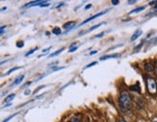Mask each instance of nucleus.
I'll use <instances>...</instances> for the list:
<instances>
[{"mask_svg":"<svg viewBox=\"0 0 157 122\" xmlns=\"http://www.w3.org/2000/svg\"><path fill=\"white\" fill-rule=\"evenodd\" d=\"M119 106L123 112H127L132 107V99L128 93L123 92L119 97Z\"/></svg>","mask_w":157,"mask_h":122,"instance_id":"nucleus-1","label":"nucleus"},{"mask_svg":"<svg viewBox=\"0 0 157 122\" xmlns=\"http://www.w3.org/2000/svg\"><path fill=\"white\" fill-rule=\"evenodd\" d=\"M147 90L150 94H155L157 92V83L153 78H147Z\"/></svg>","mask_w":157,"mask_h":122,"instance_id":"nucleus-2","label":"nucleus"},{"mask_svg":"<svg viewBox=\"0 0 157 122\" xmlns=\"http://www.w3.org/2000/svg\"><path fill=\"white\" fill-rule=\"evenodd\" d=\"M110 11V9L109 10H106V11H104V12H101V13H99V14H96V15H94V16H92V17H90L89 19H87L86 21H82L81 24H80V26H82V24H86V22H89V21H91L92 20H94V19H96V17H101V16H103V15H105L107 12H109Z\"/></svg>","mask_w":157,"mask_h":122,"instance_id":"nucleus-3","label":"nucleus"},{"mask_svg":"<svg viewBox=\"0 0 157 122\" xmlns=\"http://www.w3.org/2000/svg\"><path fill=\"white\" fill-rule=\"evenodd\" d=\"M76 25V22L75 21H68L67 23H65L64 24V28L66 30H71L72 28H74V26Z\"/></svg>","mask_w":157,"mask_h":122,"instance_id":"nucleus-4","label":"nucleus"},{"mask_svg":"<svg viewBox=\"0 0 157 122\" xmlns=\"http://www.w3.org/2000/svg\"><path fill=\"white\" fill-rule=\"evenodd\" d=\"M142 33H143V31H142V30L141 29H138L137 30V31L134 33V34H133L132 35V37H131V41H135L137 38H139V37H140V36L142 35Z\"/></svg>","mask_w":157,"mask_h":122,"instance_id":"nucleus-5","label":"nucleus"},{"mask_svg":"<svg viewBox=\"0 0 157 122\" xmlns=\"http://www.w3.org/2000/svg\"><path fill=\"white\" fill-rule=\"evenodd\" d=\"M120 56L119 53H116V54H110V55H104L100 58V60H106V59H109V58H117Z\"/></svg>","mask_w":157,"mask_h":122,"instance_id":"nucleus-6","label":"nucleus"},{"mask_svg":"<svg viewBox=\"0 0 157 122\" xmlns=\"http://www.w3.org/2000/svg\"><path fill=\"white\" fill-rule=\"evenodd\" d=\"M15 94H10L7 98H5V101H4V103L5 104H10L11 103V101H13V99L15 98Z\"/></svg>","mask_w":157,"mask_h":122,"instance_id":"nucleus-7","label":"nucleus"},{"mask_svg":"<svg viewBox=\"0 0 157 122\" xmlns=\"http://www.w3.org/2000/svg\"><path fill=\"white\" fill-rule=\"evenodd\" d=\"M144 69H146V71H147V72H152L154 70L153 66L149 63H147L146 65H144Z\"/></svg>","mask_w":157,"mask_h":122,"instance_id":"nucleus-8","label":"nucleus"},{"mask_svg":"<svg viewBox=\"0 0 157 122\" xmlns=\"http://www.w3.org/2000/svg\"><path fill=\"white\" fill-rule=\"evenodd\" d=\"M23 78H25V76H23V75H21V76H20V77H17V78H16L15 82H14V85H17V84H20V83L22 82Z\"/></svg>","mask_w":157,"mask_h":122,"instance_id":"nucleus-9","label":"nucleus"},{"mask_svg":"<svg viewBox=\"0 0 157 122\" xmlns=\"http://www.w3.org/2000/svg\"><path fill=\"white\" fill-rule=\"evenodd\" d=\"M64 51V48H61L60 50H58V51H56V52H53V53H52L51 55H50V57H54V56H56L57 54H59V53H61L62 51Z\"/></svg>","mask_w":157,"mask_h":122,"instance_id":"nucleus-10","label":"nucleus"},{"mask_svg":"<svg viewBox=\"0 0 157 122\" xmlns=\"http://www.w3.org/2000/svg\"><path fill=\"white\" fill-rule=\"evenodd\" d=\"M21 67H16V68H12V69H10L7 73H6V75L5 76H9L11 73H13V72H15V71H17V70H19V69H21Z\"/></svg>","mask_w":157,"mask_h":122,"instance_id":"nucleus-11","label":"nucleus"},{"mask_svg":"<svg viewBox=\"0 0 157 122\" xmlns=\"http://www.w3.org/2000/svg\"><path fill=\"white\" fill-rule=\"evenodd\" d=\"M143 10H144V7H140V8H137V9H135V10L131 11L129 14H136V13H139V12H141V11H143Z\"/></svg>","mask_w":157,"mask_h":122,"instance_id":"nucleus-12","label":"nucleus"},{"mask_svg":"<svg viewBox=\"0 0 157 122\" xmlns=\"http://www.w3.org/2000/svg\"><path fill=\"white\" fill-rule=\"evenodd\" d=\"M52 33H53V34H56V35H59L60 33H61V31H60V29H59L58 27H56V28H53Z\"/></svg>","mask_w":157,"mask_h":122,"instance_id":"nucleus-13","label":"nucleus"},{"mask_svg":"<svg viewBox=\"0 0 157 122\" xmlns=\"http://www.w3.org/2000/svg\"><path fill=\"white\" fill-rule=\"evenodd\" d=\"M37 50H38V48H33V50H31V51H30L29 52H27V53L25 54V56L27 57V56H29V55H31V54H32V53H34V52H35L36 51H37Z\"/></svg>","mask_w":157,"mask_h":122,"instance_id":"nucleus-14","label":"nucleus"},{"mask_svg":"<svg viewBox=\"0 0 157 122\" xmlns=\"http://www.w3.org/2000/svg\"><path fill=\"white\" fill-rule=\"evenodd\" d=\"M16 115H17V113H14L13 115H10L9 117H7V118H6V119H4V120H3L2 122H8V121H9L10 119H12V118H13L14 116H16Z\"/></svg>","mask_w":157,"mask_h":122,"instance_id":"nucleus-15","label":"nucleus"},{"mask_svg":"<svg viewBox=\"0 0 157 122\" xmlns=\"http://www.w3.org/2000/svg\"><path fill=\"white\" fill-rule=\"evenodd\" d=\"M102 25V24L100 23V24H96V25H94V26H92L91 28L89 29V31H92V30H94V29H96V28H98V27H100Z\"/></svg>","mask_w":157,"mask_h":122,"instance_id":"nucleus-16","label":"nucleus"},{"mask_svg":"<svg viewBox=\"0 0 157 122\" xmlns=\"http://www.w3.org/2000/svg\"><path fill=\"white\" fill-rule=\"evenodd\" d=\"M142 46H143V42H142V43H141V44H140V45H139L138 47H136V48H134V51H139V50H140V48H142Z\"/></svg>","mask_w":157,"mask_h":122,"instance_id":"nucleus-17","label":"nucleus"},{"mask_svg":"<svg viewBox=\"0 0 157 122\" xmlns=\"http://www.w3.org/2000/svg\"><path fill=\"white\" fill-rule=\"evenodd\" d=\"M17 48H22L23 47V42H17Z\"/></svg>","mask_w":157,"mask_h":122,"instance_id":"nucleus-18","label":"nucleus"},{"mask_svg":"<svg viewBox=\"0 0 157 122\" xmlns=\"http://www.w3.org/2000/svg\"><path fill=\"white\" fill-rule=\"evenodd\" d=\"M77 50H78V47H74V48H70V50H69V52H74V51H77Z\"/></svg>","mask_w":157,"mask_h":122,"instance_id":"nucleus-19","label":"nucleus"},{"mask_svg":"<svg viewBox=\"0 0 157 122\" xmlns=\"http://www.w3.org/2000/svg\"><path fill=\"white\" fill-rule=\"evenodd\" d=\"M70 122H81V121H80V119H78V118L74 117V118H72V119H71V121H70Z\"/></svg>","mask_w":157,"mask_h":122,"instance_id":"nucleus-20","label":"nucleus"},{"mask_svg":"<svg viewBox=\"0 0 157 122\" xmlns=\"http://www.w3.org/2000/svg\"><path fill=\"white\" fill-rule=\"evenodd\" d=\"M96 64H97V62H92V63H90L89 65H87V66L86 67V69H87V68H90V67H91V66H93V65H96Z\"/></svg>","mask_w":157,"mask_h":122,"instance_id":"nucleus-21","label":"nucleus"},{"mask_svg":"<svg viewBox=\"0 0 157 122\" xmlns=\"http://www.w3.org/2000/svg\"><path fill=\"white\" fill-rule=\"evenodd\" d=\"M118 3H119L118 0H113V1H112V4L113 5H117Z\"/></svg>","mask_w":157,"mask_h":122,"instance_id":"nucleus-22","label":"nucleus"},{"mask_svg":"<svg viewBox=\"0 0 157 122\" xmlns=\"http://www.w3.org/2000/svg\"><path fill=\"white\" fill-rule=\"evenodd\" d=\"M50 50H52V47H49V48H45V50L43 51V52H44V53H47V52L49 51Z\"/></svg>","mask_w":157,"mask_h":122,"instance_id":"nucleus-23","label":"nucleus"},{"mask_svg":"<svg viewBox=\"0 0 157 122\" xmlns=\"http://www.w3.org/2000/svg\"><path fill=\"white\" fill-rule=\"evenodd\" d=\"M103 35H104V32H102L98 35H96V38H101V37H103Z\"/></svg>","mask_w":157,"mask_h":122,"instance_id":"nucleus-24","label":"nucleus"},{"mask_svg":"<svg viewBox=\"0 0 157 122\" xmlns=\"http://www.w3.org/2000/svg\"><path fill=\"white\" fill-rule=\"evenodd\" d=\"M44 87H45V86H44V85H42V86H40V87H38L37 89H36V90L34 91V93H36V92H38V91H39V90H40L41 88H44Z\"/></svg>","mask_w":157,"mask_h":122,"instance_id":"nucleus-25","label":"nucleus"},{"mask_svg":"<svg viewBox=\"0 0 157 122\" xmlns=\"http://www.w3.org/2000/svg\"><path fill=\"white\" fill-rule=\"evenodd\" d=\"M98 52V51H91V52H90L89 54H90V55H94V54H96V53H97Z\"/></svg>","mask_w":157,"mask_h":122,"instance_id":"nucleus-26","label":"nucleus"},{"mask_svg":"<svg viewBox=\"0 0 157 122\" xmlns=\"http://www.w3.org/2000/svg\"><path fill=\"white\" fill-rule=\"evenodd\" d=\"M135 3H137V1H135V0H133V1H128V4H129V5L135 4Z\"/></svg>","mask_w":157,"mask_h":122,"instance_id":"nucleus-27","label":"nucleus"},{"mask_svg":"<svg viewBox=\"0 0 157 122\" xmlns=\"http://www.w3.org/2000/svg\"><path fill=\"white\" fill-rule=\"evenodd\" d=\"M30 84H31V82H28L27 83H25V85H23V86H22V87H25V86H27V85H30Z\"/></svg>","mask_w":157,"mask_h":122,"instance_id":"nucleus-28","label":"nucleus"},{"mask_svg":"<svg viewBox=\"0 0 157 122\" xmlns=\"http://www.w3.org/2000/svg\"><path fill=\"white\" fill-rule=\"evenodd\" d=\"M89 8H91V4H88L86 7V10H88Z\"/></svg>","mask_w":157,"mask_h":122,"instance_id":"nucleus-29","label":"nucleus"},{"mask_svg":"<svg viewBox=\"0 0 157 122\" xmlns=\"http://www.w3.org/2000/svg\"><path fill=\"white\" fill-rule=\"evenodd\" d=\"M25 95H28V94H30V91H29V89H27V90L25 91Z\"/></svg>","mask_w":157,"mask_h":122,"instance_id":"nucleus-30","label":"nucleus"},{"mask_svg":"<svg viewBox=\"0 0 157 122\" xmlns=\"http://www.w3.org/2000/svg\"><path fill=\"white\" fill-rule=\"evenodd\" d=\"M4 28H6V27H5V26H2V27H1V34L4 33Z\"/></svg>","mask_w":157,"mask_h":122,"instance_id":"nucleus-31","label":"nucleus"},{"mask_svg":"<svg viewBox=\"0 0 157 122\" xmlns=\"http://www.w3.org/2000/svg\"><path fill=\"white\" fill-rule=\"evenodd\" d=\"M155 73H156V75H157V61H156V63H155Z\"/></svg>","mask_w":157,"mask_h":122,"instance_id":"nucleus-32","label":"nucleus"},{"mask_svg":"<svg viewBox=\"0 0 157 122\" xmlns=\"http://www.w3.org/2000/svg\"><path fill=\"white\" fill-rule=\"evenodd\" d=\"M119 122H127V121H125L124 119H122V118H120V119H119Z\"/></svg>","mask_w":157,"mask_h":122,"instance_id":"nucleus-33","label":"nucleus"},{"mask_svg":"<svg viewBox=\"0 0 157 122\" xmlns=\"http://www.w3.org/2000/svg\"><path fill=\"white\" fill-rule=\"evenodd\" d=\"M9 106H11V104H6V105L4 106L5 108H7V107H9Z\"/></svg>","mask_w":157,"mask_h":122,"instance_id":"nucleus-34","label":"nucleus"},{"mask_svg":"<svg viewBox=\"0 0 157 122\" xmlns=\"http://www.w3.org/2000/svg\"><path fill=\"white\" fill-rule=\"evenodd\" d=\"M156 3V1H153V2H150L149 3V5H152V4H155Z\"/></svg>","mask_w":157,"mask_h":122,"instance_id":"nucleus-35","label":"nucleus"},{"mask_svg":"<svg viewBox=\"0 0 157 122\" xmlns=\"http://www.w3.org/2000/svg\"><path fill=\"white\" fill-rule=\"evenodd\" d=\"M156 8H157V5H156Z\"/></svg>","mask_w":157,"mask_h":122,"instance_id":"nucleus-36","label":"nucleus"},{"mask_svg":"<svg viewBox=\"0 0 157 122\" xmlns=\"http://www.w3.org/2000/svg\"><path fill=\"white\" fill-rule=\"evenodd\" d=\"M154 122H157V121H154Z\"/></svg>","mask_w":157,"mask_h":122,"instance_id":"nucleus-37","label":"nucleus"}]
</instances>
